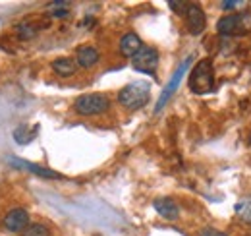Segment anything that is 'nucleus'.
<instances>
[{"instance_id":"14","label":"nucleus","mask_w":251,"mask_h":236,"mask_svg":"<svg viewBox=\"0 0 251 236\" xmlns=\"http://www.w3.org/2000/svg\"><path fill=\"white\" fill-rule=\"evenodd\" d=\"M52 70L62 76V78H68V76H74L77 72V64L72 59H58L52 62Z\"/></svg>"},{"instance_id":"11","label":"nucleus","mask_w":251,"mask_h":236,"mask_svg":"<svg viewBox=\"0 0 251 236\" xmlns=\"http://www.w3.org/2000/svg\"><path fill=\"white\" fill-rule=\"evenodd\" d=\"M141 39L135 35V33H126L120 41V53L127 57V59H133L139 51H141Z\"/></svg>"},{"instance_id":"16","label":"nucleus","mask_w":251,"mask_h":236,"mask_svg":"<svg viewBox=\"0 0 251 236\" xmlns=\"http://www.w3.org/2000/svg\"><path fill=\"white\" fill-rule=\"evenodd\" d=\"M22 236H50V233H49V229L45 225L35 223V225H27L25 231L22 233Z\"/></svg>"},{"instance_id":"8","label":"nucleus","mask_w":251,"mask_h":236,"mask_svg":"<svg viewBox=\"0 0 251 236\" xmlns=\"http://www.w3.org/2000/svg\"><path fill=\"white\" fill-rule=\"evenodd\" d=\"M186 20H188V30L191 35L203 33L205 26H207L205 12L201 10L199 4H191V2H189V8H188V12H186Z\"/></svg>"},{"instance_id":"2","label":"nucleus","mask_w":251,"mask_h":236,"mask_svg":"<svg viewBox=\"0 0 251 236\" xmlns=\"http://www.w3.org/2000/svg\"><path fill=\"white\" fill-rule=\"evenodd\" d=\"M149 93H151V86L147 82H133V84H127L118 93V101L126 109L137 111L149 101Z\"/></svg>"},{"instance_id":"6","label":"nucleus","mask_w":251,"mask_h":236,"mask_svg":"<svg viewBox=\"0 0 251 236\" xmlns=\"http://www.w3.org/2000/svg\"><path fill=\"white\" fill-rule=\"evenodd\" d=\"M189 64H191V59H186L184 62H182V66L174 72V76L170 78V82L166 84V88L162 89V93H160V97H158V103L157 107H155V113H158L164 105H166V101L172 97V93L178 89V86H180V82H182V78H184V74H186V70L189 68Z\"/></svg>"},{"instance_id":"18","label":"nucleus","mask_w":251,"mask_h":236,"mask_svg":"<svg viewBox=\"0 0 251 236\" xmlns=\"http://www.w3.org/2000/svg\"><path fill=\"white\" fill-rule=\"evenodd\" d=\"M168 6L172 8V12H176V14H180V16H186V12H188V8H189V2L170 0V2H168Z\"/></svg>"},{"instance_id":"13","label":"nucleus","mask_w":251,"mask_h":236,"mask_svg":"<svg viewBox=\"0 0 251 236\" xmlns=\"http://www.w3.org/2000/svg\"><path fill=\"white\" fill-rule=\"evenodd\" d=\"M75 60H77V66L91 68L99 62V51L93 47H79L77 53H75Z\"/></svg>"},{"instance_id":"5","label":"nucleus","mask_w":251,"mask_h":236,"mask_svg":"<svg viewBox=\"0 0 251 236\" xmlns=\"http://www.w3.org/2000/svg\"><path fill=\"white\" fill-rule=\"evenodd\" d=\"M131 66L141 74H155L158 66V51L155 47H141V51L131 59Z\"/></svg>"},{"instance_id":"22","label":"nucleus","mask_w":251,"mask_h":236,"mask_svg":"<svg viewBox=\"0 0 251 236\" xmlns=\"http://www.w3.org/2000/svg\"><path fill=\"white\" fill-rule=\"evenodd\" d=\"M248 236H251V235H248Z\"/></svg>"},{"instance_id":"4","label":"nucleus","mask_w":251,"mask_h":236,"mask_svg":"<svg viewBox=\"0 0 251 236\" xmlns=\"http://www.w3.org/2000/svg\"><path fill=\"white\" fill-rule=\"evenodd\" d=\"M110 107V101L106 95L102 93H85L81 95L75 103H74V109L77 115H83V117H93V115H102L104 111H108Z\"/></svg>"},{"instance_id":"7","label":"nucleus","mask_w":251,"mask_h":236,"mask_svg":"<svg viewBox=\"0 0 251 236\" xmlns=\"http://www.w3.org/2000/svg\"><path fill=\"white\" fill-rule=\"evenodd\" d=\"M27 225H29V215H27V211L22 209V207L12 209V211L6 215V219H4V227H6V231H10V233H24Z\"/></svg>"},{"instance_id":"12","label":"nucleus","mask_w":251,"mask_h":236,"mask_svg":"<svg viewBox=\"0 0 251 236\" xmlns=\"http://www.w3.org/2000/svg\"><path fill=\"white\" fill-rule=\"evenodd\" d=\"M37 132H39V124H22L14 130V140L20 144V146H27L31 144L33 140L37 138Z\"/></svg>"},{"instance_id":"9","label":"nucleus","mask_w":251,"mask_h":236,"mask_svg":"<svg viewBox=\"0 0 251 236\" xmlns=\"http://www.w3.org/2000/svg\"><path fill=\"white\" fill-rule=\"evenodd\" d=\"M8 163L16 169H24V171H29L37 177L43 178H62V175H58L56 171H50V169H45L41 165H35V163H29L25 159H20V157H8Z\"/></svg>"},{"instance_id":"10","label":"nucleus","mask_w":251,"mask_h":236,"mask_svg":"<svg viewBox=\"0 0 251 236\" xmlns=\"http://www.w3.org/2000/svg\"><path fill=\"white\" fill-rule=\"evenodd\" d=\"M153 206H155L158 215L166 221H176L180 215V207L176 206V202L172 198H158V200H155Z\"/></svg>"},{"instance_id":"19","label":"nucleus","mask_w":251,"mask_h":236,"mask_svg":"<svg viewBox=\"0 0 251 236\" xmlns=\"http://www.w3.org/2000/svg\"><path fill=\"white\" fill-rule=\"evenodd\" d=\"M50 16H54V18H68L70 10L66 8V2H54V10H50Z\"/></svg>"},{"instance_id":"20","label":"nucleus","mask_w":251,"mask_h":236,"mask_svg":"<svg viewBox=\"0 0 251 236\" xmlns=\"http://www.w3.org/2000/svg\"><path fill=\"white\" fill-rule=\"evenodd\" d=\"M199 236H228V235H224V233H220V231H215V229H203Z\"/></svg>"},{"instance_id":"1","label":"nucleus","mask_w":251,"mask_h":236,"mask_svg":"<svg viewBox=\"0 0 251 236\" xmlns=\"http://www.w3.org/2000/svg\"><path fill=\"white\" fill-rule=\"evenodd\" d=\"M189 89L195 95H205L215 89V68L213 60H199L189 74Z\"/></svg>"},{"instance_id":"3","label":"nucleus","mask_w":251,"mask_h":236,"mask_svg":"<svg viewBox=\"0 0 251 236\" xmlns=\"http://www.w3.org/2000/svg\"><path fill=\"white\" fill-rule=\"evenodd\" d=\"M217 31L220 35L232 37V35H248L251 31V14L240 12V14H228L222 16L217 24Z\"/></svg>"},{"instance_id":"17","label":"nucleus","mask_w":251,"mask_h":236,"mask_svg":"<svg viewBox=\"0 0 251 236\" xmlns=\"http://www.w3.org/2000/svg\"><path fill=\"white\" fill-rule=\"evenodd\" d=\"M18 35L27 41V39H33V37L37 35V30H35L33 26H29V24H20V26H18Z\"/></svg>"},{"instance_id":"15","label":"nucleus","mask_w":251,"mask_h":236,"mask_svg":"<svg viewBox=\"0 0 251 236\" xmlns=\"http://www.w3.org/2000/svg\"><path fill=\"white\" fill-rule=\"evenodd\" d=\"M234 209H236V215H238L244 223L251 225V198H244V200H240Z\"/></svg>"},{"instance_id":"21","label":"nucleus","mask_w":251,"mask_h":236,"mask_svg":"<svg viewBox=\"0 0 251 236\" xmlns=\"http://www.w3.org/2000/svg\"><path fill=\"white\" fill-rule=\"evenodd\" d=\"M220 6H222L224 10H228V8H236V6H240V2H232V0H224V2H220Z\"/></svg>"}]
</instances>
